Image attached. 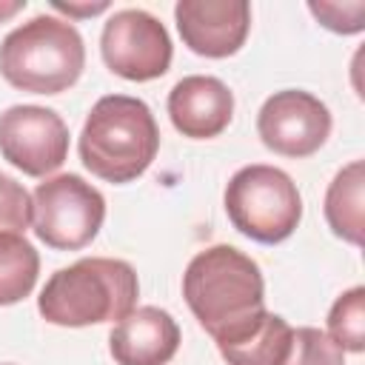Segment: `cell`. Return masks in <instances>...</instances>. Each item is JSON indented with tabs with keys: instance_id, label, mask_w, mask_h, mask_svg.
I'll return each mask as SVG.
<instances>
[{
	"instance_id": "9",
	"label": "cell",
	"mask_w": 365,
	"mask_h": 365,
	"mask_svg": "<svg viewBox=\"0 0 365 365\" xmlns=\"http://www.w3.org/2000/svg\"><path fill=\"white\" fill-rule=\"evenodd\" d=\"M0 154L29 177L57 171L68 157V125L43 106H11L0 114Z\"/></svg>"
},
{
	"instance_id": "13",
	"label": "cell",
	"mask_w": 365,
	"mask_h": 365,
	"mask_svg": "<svg viewBox=\"0 0 365 365\" xmlns=\"http://www.w3.org/2000/svg\"><path fill=\"white\" fill-rule=\"evenodd\" d=\"M362 202H365V163L354 160L336 171V177L325 191L328 228L351 245H362Z\"/></svg>"
},
{
	"instance_id": "7",
	"label": "cell",
	"mask_w": 365,
	"mask_h": 365,
	"mask_svg": "<svg viewBox=\"0 0 365 365\" xmlns=\"http://www.w3.org/2000/svg\"><path fill=\"white\" fill-rule=\"evenodd\" d=\"M100 51L117 77L148 83L168 71L174 46L165 26L154 14L143 9H120L103 26Z\"/></svg>"
},
{
	"instance_id": "6",
	"label": "cell",
	"mask_w": 365,
	"mask_h": 365,
	"mask_svg": "<svg viewBox=\"0 0 365 365\" xmlns=\"http://www.w3.org/2000/svg\"><path fill=\"white\" fill-rule=\"evenodd\" d=\"M106 220V197L80 174H57L34 188V234L57 251L86 248Z\"/></svg>"
},
{
	"instance_id": "12",
	"label": "cell",
	"mask_w": 365,
	"mask_h": 365,
	"mask_svg": "<svg viewBox=\"0 0 365 365\" xmlns=\"http://www.w3.org/2000/svg\"><path fill=\"white\" fill-rule=\"evenodd\" d=\"M177 348L180 325L157 305L128 311L108 334V351L117 365H168Z\"/></svg>"
},
{
	"instance_id": "8",
	"label": "cell",
	"mask_w": 365,
	"mask_h": 365,
	"mask_svg": "<svg viewBox=\"0 0 365 365\" xmlns=\"http://www.w3.org/2000/svg\"><path fill=\"white\" fill-rule=\"evenodd\" d=\"M331 125L334 120L328 106L302 88L274 91L257 114V134L262 145L294 160L317 154L331 137Z\"/></svg>"
},
{
	"instance_id": "15",
	"label": "cell",
	"mask_w": 365,
	"mask_h": 365,
	"mask_svg": "<svg viewBox=\"0 0 365 365\" xmlns=\"http://www.w3.org/2000/svg\"><path fill=\"white\" fill-rule=\"evenodd\" d=\"M40 274V257L23 234H0V305L26 299Z\"/></svg>"
},
{
	"instance_id": "17",
	"label": "cell",
	"mask_w": 365,
	"mask_h": 365,
	"mask_svg": "<svg viewBox=\"0 0 365 365\" xmlns=\"http://www.w3.org/2000/svg\"><path fill=\"white\" fill-rule=\"evenodd\" d=\"M279 365H345V351L319 328H294L288 354Z\"/></svg>"
},
{
	"instance_id": "16",
	"label": "cell",
	"mask_w": 365,
	"mask_h": 365,
	"mask_svg": "<svg viewBox=\"0 0 365 365\" xmlns=\"http://www.w3.org/2000/svg\"><path fill=\"white\" fill-rule=\"evenodd\" d=\"M328 336L351 354L365 351V288L354 285L328 311Z\"/></svg>"
},
{
	"instance_id": "11",
	"label": "cell",
	"mask_w": 365,
	"mask_h": 365,
	"mask_svg": "<svg viewBox=\"0 0 365 365\" xmlns=\"http://www.w3.org/2000/svg\"><path fill=\"white\" fill-rule=\"evenodd\" d=\"M168 117L182 137L211 140L228 128L234 117V94L220 77L188 74L168 94Z\"/></svg>"
},
{
	"instance_id": "3",
	"label": "cell",
	"mask_w": 365,
	"mask_h": 365,
	"mask_svg": "<svg viewBox=\"0 0 365 365\" xmlns=\"http://www.w3.org/2000/svg\"><path fill=\"white\" fill-rule=\"evenodd\" d=\"M160 151V128L151 108L140 97H100L80 131L83 165L114 185L131 182L148 171Z\"/></svg>"
},
{
	"instance_id": "10",
	"label": "cell",
	"mask_w": 365,
	"mask_h": 365,
	"mask_svg": "<svg viewBox=\"0 0 365 365\" xmlns=\"http://www.w3.org/2000/svg\"><path fill=\"white\" fill-rule=\"evenodd\" d=\"M174 20L194 54L222 60L242 48L251 31V6L245 0H180Z\"/></svg>"
},
{
	"instance_id": "5",
	"label": "cell",
	"mask_w": 365,
	"mask_h": 365,
	"mask_svg": "<svg viewBox=\"0 0 365 365\" xmlns=\"http://www.w3.org/2000/svg\"><path fill=\"white\" fill-rule=\"evenodd\" d=\"M222 202L231 225L262 245L288 240L302 220L299 188L277 165H242L228 180Z\"/></svg>"
},
{
	"instance_id": "18",
	"label": "cell",
	"mask_w": 365,
	"mask_h": 365,
	"mask_svg": "<svg viewBox=\"0 0 365 365\" xmlns=\"http://www.w3.org/2000/svg\"><path fill=\"white\" fill-rule=\"evenodd\" d=\"M31 225V197L9 174H0V234H23Z\"/></svg>"
},
{
	"instance_id": "20",
	"label": "cell",
	"mask_w": 365,
	"mask_h": 365,
	"mask_svg": "<svg viewBox=\"0 0 365 365\" xmlns=\"http://www.w3.org/2000/svg\"><path fill=\"white\" fill-rule=\"evenodd\" d=\"M57 11H63V14H68V17H91V14H100V11H106L108 9V3H63V0H54L51 3Z\"/></svg>"
},
{
	"instance_id": "21",
	"label": "cell",
	"mask_w": 365,
	"mask_h": 365,
	"mask_svg": "<svg viewBox=\"0 0 365 365\" xmlns=\"http://www.w3.org/2000/svg\"><path fill=\"white\" fill-rule=\"evenodd\" d=\"M20 9H26V0H0V23L3 20H9V17H14Z\"/></svg>"
},
{
	"instance_id": "19",
	"label": "cell",
	"mask_w": 365,
	"mask_h": 365,
	"mask_svg": "<svg viewBox=\"0 0 365 365\" xmlns=\"http://www.w3.org/2000/svg\"><path fill=\"white\" fill-rule=\"evenodd\" d=\"M308 11L336 34H359L365 29V3H308Z\"/></svg>"
},
{
	"instance_id": "2",
	"label": "cell",
	"mask_w": 365,
	"mask_h": 365,
	"mask_svg": "<svg viewBox=\"0 0 365 365\" xmlns=\"http://www.w3.org/2000/svg\"><path fill=\"white\" fill-rule=\"evenodd\" d=\"M140 282L125 259L83 257L48 277L37 297V311L60 328L120 322L137 308Z\"/></svg>"
},
{
	"instance_id": "1",
	"label": "cell",
	"mask_w": 365,
	"mask_h": 365,
	"mask_svg": "<svg viewBox=\"0 0 365 365\" xmlns=\"http://www.w3.org/2000/svg\"><path fill=\"white\" fill-rule=\"evenodd\" d=\"M182 297L217 345L242 336L265 314L262 271L234 245H211L194 254L182 274Z\"/></svg>"
},
{
	"instance_id": "14",
	"label": "cell",
	"mask_w": 365,
	"mask_h": 365,
	"mask_svg": "<svg viewBox=\"0 0 365 365\" xmlns=\"http://www.w3.org/2000/svg\"><path fill=\"white\" fill-rule=\"evenodd\" d=\"M294 328L279 317L265 311L254 328H248L242 336L217 345L220 356L228 365H279L288 354Z\"/></svg>"
},
{
	"instance_id": "4",
	"label": "cell",
	"mask_w": 365,
	"mask_h": 365,
	"mask_svg": "<svg viewBox=\"0 0 365 365\" xmlns=\"http://www.w3.org/2000/svg\"><path fill=\"white\" fill-rule=\"evenodd\" d=\"M86 66V46L71 20L37 14L0 43V74L20 91L60 94L71 88Z\"/></svg>"
}]
</instances>
